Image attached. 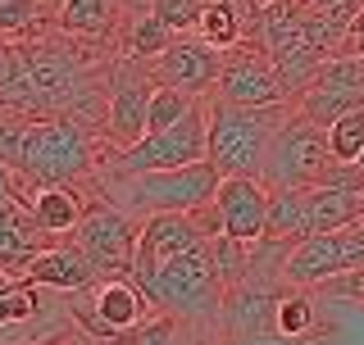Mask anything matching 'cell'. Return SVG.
Wrapping results in <instances>:
<instances>
[{"instance_id": "cell-1", "label": "cell", "mask_w": 364, "mask_h": 345, "mask_svg": "<svg viewBox=\"0 0 364 345\" xmlns=\"http://www.w3.org/2000/svg\"><path fill=\"white\" fill-rule=\"evenodd\" d=\"M151 305L159 314H173L178 323H187L191 332L200 327H219V314H223V273L214 263V250H210V236L191 241L187 250H178L173 259H164L155 273H146L141 282Z\"/></svg>"}, {"instance_id": "cell-2", "label": "cell", "mask_w": 364, "mask_h": 345, "mask_svg": "<svg viewBox=\"0 0 364 345\" xmlns=\"http://www.w3.org/2000/svg\"><path fill=\"white\" fill-rule=\"evenodd\" d=\"M223 172L200 159V164H187V168H155V172H114V168H100L96 177V191L105 200L123 204L128 214L136 218H151V214H191L200 204L214 200Z\"/></svg>"}, {"instance_id": "cell-3", "label": "cell", "mask_w": 364, "mask_h": 345, "mask_svg": "<svg viewBox=\"0 0 364 345\" xmlns=\"http://www.w3.org/2000/svg\"><path fill=\"white\" fill-rule=\"evenodd\" d=\"M96 136L73 119L60 114H23V136H18V159L14 172L28 182H82L96 177Z\"/></svg>"}, {"instance_id": "cell-4", "label": "cell", "mask_w": 364, "mask_h": 345, "mask_svg": "<svg viewBox=\"0 0 364 345\" xmlns=\"http://www.w3.org/2000/svg\"><path fill=\"white\" fill-rule=\"evenodd\" d=\"M291 114V105H228V100H205V123H210V164L223 177H264L269 141L278 123Z\"/></svg>"}, {"instance_id": "cell-5", "label": "cell", "mask_w": 364, "mask_h": 345, "mask_svg": "<svg viewBox=\"0 0 364 345\" xmlns=\"http://www.w3.org/2000/svg\"><path fill=\"white\" fill-rule=\"evenodd\" d=\"M333 146H328V128L314 119H305L291 105V114L278 123L269 141V159H264V182L269 187H318L333 172Z\"/></svg>"}, {"instance_id": "cell-6", "label": "cell", "mask_w": 364, "mask_h": 345, "mask_svg": "<svg viewBox=\"0 0 364 345\" xmlns=\"http://www.w3.org/2000/svg\"><path fill=\"white\" fill-rule=\"evenodd\" d=\"M146 218L128 214L123 204L105 200V195H91L82 223L73 227V246L91 259V268L105 278H132V259H136V236H141Z\"/></svg>"}, {"instance_id": "cell-7", "label": "cell", "mask_w": 364, "mask_h": 345, "mask_svg": "<svg viewBox=\"0 0 364 345\" xmlns=\"http://www.w3.org/2000/svg\"><path fill=\"white\" fill-rule=\"evenodd\" d=\"M200 159H210L205 100L187 114V119L146 132L141 141L123 146V150H109L105 168H114V172H155V168H187V164H200Z\"/></svg>"}, {"instance_id": "cell-8", "label": "cell", "mask_w": 364, "mask_h": 345, "mask_svg": "<svg viewBox=\"0 0 364 345\" xmlns=\"http://www.w3.org/2000/svg\"><path fill=\"white\" fill-rule=\"evenodd\" d=\"M210 96L228 100V105L264 109V105H287L291 87L282 82L278 64L269 60L264 45L242 41V45H232V50H223V73H219V87H214Z\"/></svg>"}, {"instance_id": "cell-9", "label": "cell", "mask_w": 364, "mask_h": 345, "mask_svg": "<svg viewBox=\"0 0 364 345\" xmlns=\"http://www.w3.org/2000/svg\"><path fill=\"white\" fill-rule=\"evenodd\" d=\"M151 91H155V73L146 60H136V55H119L114 60L109 114H105L109 150H123V146L146 136V128H151Z\"/></svg>"}, {"instance_id": "cell-10", "label": "cell", "mask_w": 364, "mask_h": 345, "mask_svg": "<svg viewBox=\"0 0 364 345\" xmlns=\"http://www.w3.org/2000/svg\"><path fill=\"white\" fill-rule=\"evenodd\" d=\"M82 309H77V323L91 336H109V341H128L146 318H155L159 309L151 305V295L141 291L132 278H105L100 286L82 291Z\"/></svg>"}, {"instance_id": "cell-11", "label": "cell", "mask_w": 364, "mask_h": 345, "mask_svg": "<svg viewBox=\"0 0 364 345\" xmlns=\"http://www.w3.org/2000/svg\"><path fill=\"white\" fill-rule=\"evenodd\" d=\"M364 268V223L337 227V232H314L296 241L287 255V282L291 286H318L328 278Z\"/></svg>"}, {"instance_id": "cell-12", "label": "cell", "mask_w": 364, "mask_h": 345, "mask_svg": "<svg viewBox=\"0 0 364 345\" xmlns=\"http://www.w3.org/2000/svg\"><path fill=\"white\" fill-rule=\"evenodd\" d=\"M291 105L301 109L305 119L323 123V128L337 119V114L364 105V55H333V60L314 73L310 87L296 91Z\"/></svg>"}, {"instance_id": "cell-13", "label": "cell", "mask_w": 364, "mask_h": 345, "mask_svg": "<svg viewBox=\"0 0 364 345\" xmlns=\"http://www.w3.org/2000/svg\"><path fill=\"white\" fill-rule=\"evenodd\" d=\"M146 64H151L155 82L182 87V91H191V96H210V91L219 87V73H223V50L210 45L205 37H196V32H191V37L182 32L164 55H155V60H146Z\"/></svg>"}, {"instance_id": "cell-14", "label": "cell", "mask_w": 364, "mask_h": 345, "mask_svg": "<svg viewBox=\"0 0 364 345\" xmlns=\"http://www.w3.org/2000/svg\"><path fill=\"white\" fill-rule=\"evenodd\" d=\"M14 187L23 195V204H28L32 223H37L50 241L73 236V227L82 223V214L91 204V195H82V187H73V182H28L23 172H14Z\"/></svg>"}, {"instance_id": "cell-15", "label": "cell", "mask_w": 364, "mask_h": 345, "mask_svg": "<svg viewBox=\"0 0 364 345\" xmlns=\"http://www.w3.org/2000/svg\"><path fill=\"white\" fill-rule=\"evenodd\" d=\"M269 182L264 177H223L219 191H214V209H219V223L228 236L246 241H264L269 232Z\"/></svg>"}, {"instance_id": "cell-16", "label": "cell", "mask_w": 364, "mask_h": 345, "mask_svg": "<svg viewBox=\"0 0 364 345\" xmlns=\"http://www.w3.org/2000/svg\"><path fill=\"white\" fill-rule=\"evenodd\" d=\"M46 241H50V236L32 223L28 204H23V195L14 187V172L0 164V268H5V273H23V263L37 255Z\"/></svg>"}, {"instance_id": "cell-17", "label": "cell", "mask_w": 364, "mask_h": 345, "mask_svg": "<svg viewBox=\"0 0 364 345\" xmlns=\"http://www.w3.org/2000/svg\"><path fill=\"white\" fill-rule=\"evenodd\" d=\"M210 236L200 227L196 214H151L136 236V259H132V282H141L146 273H155L164 259H173L178 250H187L191 241Z\"/></svg>"}, {"instance_id": "cell-18", "label": "cell", "mask_w": 364, "mask_h": 345, "mask_svg": "<svg viewBox=\"0 0 364 345\" xmlns=\"http://www.w3.org/2000/svg\"><path fill=\"white\" fill-rule=\"evenodd\" d=\"M23 273H28L37 286H46V291H60V295H82V291H91V286H100V273L91 268V259L73 246V241L41 246L37 255L23 263Z\"/></svg>"}, {"instance_id": "cell-19", "label": "cell", "mask_w": 364, "mask_h": 345, "mask_svg": "<svg viewBox=\"0 0 364 345\" xmlns=\"http://www.w3.org/2000/svg\"><path fill=\"white\" fill-rule=\"evenodd\" d=\"M123 0H60V28L77 32V37H96L105 41L114 32H123Z\"/></svg>"}, {"instance_id": "cell-20", "label": "cell", "mask_w": 364, "mask_h": 345, "mask_svg": "<svg viewBox=\"0 0 364 345\" xmlns=\"http://www.w3.org/2000/svg\"><path fill=\"white\" fill-rule=\"evenodd\" d=\"M269 232L273 241H305L310 236V187H269Z\"/></svg>"}, {"instance_id": "cell-21", "label": "cell", "mask_w": 364, "mask_h": 345, "mask_svg": "<svg viewBox=\"0 0 364 345\" xmlns=\"http://www.w3.org/2000/svg\"><path fill=\"white\" fill-rule=\"evenodd\" d=\"M364 223V191L346 187H310V236Z\"/></svg>"}, {"instance_id": "cell-22", "label": "cell", "mask_w": 364, "mask_h": 345, "mask_svg": "<svg viewBox=\"0 0 364 345\" xmlns=\"http://www.w3.org/2000/svg\"><path fill=\"white\" fill-rule=\"evenodd\" d=\"M182 32H173L155 9H136V14L123 18V55H136V60H155L173 45Z\"/></svg>"}, {"instance_id": "cell-23", "label": "cell", "mask_w": 364, "mask_h": 345, "mask_svg": "<svg viewBox=\"0 0 364 345\" xmlns=\"http://www.w3.org/2000/svg\"><path fill=\"white\" fill-rule=\"evenodd\" d=\"M196 37H205L219 50H232V45L246 41V18H242V5L237 0H205L200 9V23H196Z\"/></svg>"}, {"instance_id": "cell-24", "label": "cell", "mask_w": 364, "mask_h": 345, "mask_svg": "<svg viewBox=\"0 0 364 345\" xmlns=\"http://www.w3.org/2000/svg\"><path fill=\"white\" fill-rule=\"evenodd\" d=\"M273 332L278 341H301L314 332V295L310 291H282L278 314H273Z\"/></svg>"}, {"instance_id": "cell-25", "label": "cell", "mask_w": 364, "mask_h": 345, "mask_svg": "<svg viewBox=\"0 0 364 345\" xmlns=\"http://www.w3.org/2000/svg\"><path fill=\"white\" fill-rule=\"evenodd\" d=\"M328 146H333L337 164H355L364 155V105L337 114V119L328 123Z\"/></svg>"}, {"instance_id": "cell-26", "label": "cell", "mask_w": 364, "mask_h": 345, "mask_svg": "<svg viewBox=\"0 0 364 345\" xmlns=\"http://www.w3.org/2000/svg\"><path fill=\"white\" fill-rule=\"evenodd\" d=\"M196 105H200V96H191V91H182V87H168V82H155V91H151V128L146 132L187 119Z\"/></svg>"}, {"instance_id": "cell-27", "label": "cell", "mask_w": 364, "mask_h": 345, "mask_svg": "<svg viewBox=\"0 0 364 345\" xmlns=\"http://www.w3.org/2000/svg\"><path fill=\"white\" fill-rule=\"evenodd\" d=\"M128 345H187V323H178L173 314H155L132 332Z\"/></svg>"}, {"instance_id": "cell-28", "label": "cell", "mask_w": 364, "mask_h": 345, "mask_svg": "<svg viewBox=\"0 0 364 345\" xmlns=\"http://www.w3.org/2000/svg\"><path fill=\"white\" fill-rule=\"evenodd\" d=\"M151 9H155V14L164 18L173 32H196L205 0H151Z\"/></svg>"}, {"instance_id": "cell-29", "label": "cell", "mask_w": 364, "mask_h": 345, "mask_svg": "<svg viewBox=\"0 0 364 345\" xmlns=\"http://www.w3.org/2000/svg\"><path fill=\"white\" fill-rule=\"evenodd\" d=\"M14 68H18V45L9 37H0V87L14 77Z\"/></svg>"}, {"instance_id": "cell-30", "label": "cell", "mask_w": 364, "mask_h": 345, "mask_svg": "<svg viewBox=\"0 0 364 345\" xmlns=\"http://www.w3.org/2000/svg\"><path fill=\"white\" fill-rule=\"evenodd\" d=\"M346 55H364V5L355 9V18H350V32H346Z\"/></svg>"}, {"instance_id": "cell-31", "label": "cell", "mask_w": 364, "mask_h": 345, "mask_svg": "<svg viewBox=\"0 0 364 345\" xmlns=\"http://www.w3.org/2000/svg\"><path fill=\"white\" fill-rule=\"evenodd\" d=\"M64 332H68V327H60V332H55V336H37V341H18V345H60V341H64Z\"/></svg>"}, {"instance_id": "cell-32", "label": "cell", "mask_w": 364, "mask_h": 345, "mask_svg": "<svg viewBox=\"0 0 364 345\" xmlns=\"http://www.w3.org/2000/svg\"><path fill=\"white\" fill-rule=\"evenodd\" d=\"M96 345H128V341H109V336H96Z\"/></svg>"}, {"instance_id": "cell-33", "label": "cell", "mask_w": 364, "mask_h": 345, "mask_svg": "<svg viewBox=\"0 0 364 345\" xmlns=\"http://www.w3.org/2000/svg\"><path fill=\"white\" fill-rule=\"evenodd\" d=\"M355 164H360V168H364V155H360V159H355Z\"/></svg>"}, {"instance_id": "cell-34", "label": "cell", "mask_w": 364, "mask_h": 345, "mask_svg": "<svg viewBox=\"0 0 364 345\" xmlns=\"http://www.w3.org/2000/svg\"><path fill=\"white\" fill-rule=\"evenodd\" d=\"M0 5H5V0H0Z\"/></svg>"}]
</instances>
